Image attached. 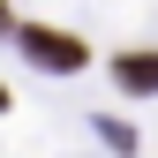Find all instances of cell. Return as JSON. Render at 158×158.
Listing matches in <instances>:
<instances>
[{
	"mask_svg": "<svg viewBox=\"0 0 158 158\" xmlns=\"http://www.w3.org/2000/svg\"><path fill=\"white\" fill-rule=\"evenodd\" d=\"M23 53H30V60H45V68H83V60H90V53H83V38L45 30V23H30V30H23Z\"/></svg>",
	"mask_w": 158,
	"mask_h": 158,
	"instance_id": "6da1fadb",
	"label": "cell"
},
{
	"mask_svg": "<svg viewBox=\"0 0 158 158\" xmlns=\"http://www.w3.org/2000/svg\"><path fill=\"white\" fill-rule=\"evenodd\" d=\"M113 75H121V90H158V53H121Z\"/></svg>",
	"mask_w": 158,
	"mask_h": 158,
	"instance_id": "7a4b0ae2",
	"label": "cell"
}]
</instances>
